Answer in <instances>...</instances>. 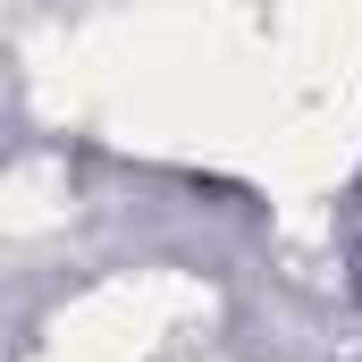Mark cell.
Returning a JSON list of instances; mask_svg holds the SVG:
<instances>
[]
</instances>
